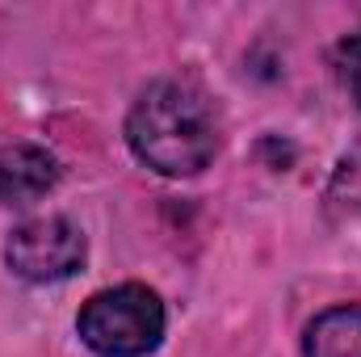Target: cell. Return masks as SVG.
I'll return each mask as SVG.
<instances>
[{
  "label": "cell",
  "mask_w": 361,
  "mask_h": 357,
  "mask_svg": "<svg viewBox=\"0 0 361 357\" xmlns=\"http://www.w3.org/2000/svg\"><path fill=\"white\" fill-rule=\"evenodd\" d=\"M341 210H349V214H361V152L353 156H345L341 160V169H336V177H332V193H328Z\"/></svg>",
  "instance_id": "obj_6"
},
{
  "label": "cell",
  "mask_w": 361,
  "mask_h": 357,
  "mask_svg": "<svg viewBox=\"0 0 361 357\" xmlns=\"http://www.w3.org/2000/svg\"><path fill=\"white\" fill-rule=\"evenodd\" d=\"M59 181V160L38 143L0 147V206H30Z\"/></svg>",
  "instance_id": "obj_4"
},
{
  "label": "cell",
  "mask_w": 361,
  "mask_h": 357,
  "mask_svg": "<svg viewBox=\"0 0 361 357\" xmlns=\"http://www.w3.org/2000/svg\"><path fill=\"white\" fill-rule=\"evenodd\" d=\"M4 265L25 282H63L85 265V236L63 214L30 219L4 240Z\"/></svg>",
  "instance_id": "obj_3"
},
{
  "label": "cell",
  "mask_w": 361,
  "mask_h": 357,
  "mask_svg": "<svg viewBox=\"0 0 361 357\" xmlns=\"http://www.w3.org/2000/svg\"><path fill=\"white\" fill-rule=\"evenodd\" d=\"M126 143L147 169L164 177H193L219 152L214 101L189 80H156L130 105Z\"/></svg>",
  "instance_id": "obj_1"
},
{
  "label": "cell",
  "mask_w": 361,
  "mask_h": 357,
  "mask_svg": "<svg viewBox=\"0 0 361 357\" xmlns=\"http://www.w3.org/2000/svg\"><path fill=\"white\" fill-rule=\"evenodd\" d=\"M76 328L97 357H147L164 341V303L139 282L97 290L80 307Z\"/></svg>",
  "instance_id": "obj_2"
},
{
  "label": "cell",
  "mask_w": 361,
  "mask_h": 357,
  "mask_svg": "<svg viewBox=\"0 0 361 357\" xmlns=\"http://www.w3.org/2000/svg\"><path fill=\"white\" fill-rule=\"evenodd\" d=\"M307 357H361V307H332L311 320Z\"/></svg>",
  "instance_id": "obj_5"
},
{
  "label": "cell",
  "mask_w": 361,
  "mask_h": 357,
  "mask_svg": "<svg viewBox=\"0 0 361 357\" xmlns=\"http://www.w3.org/2000/svg\"><path fill=\"white\" fill-rule=\"evenodd\" d=\"M336 76H341V89L361 105V30L336 47Z\"/></svg>",
  "instance_id": "obj_7"
}]
</instances>
